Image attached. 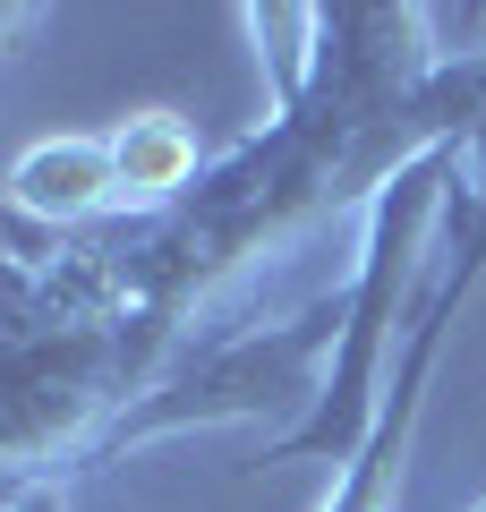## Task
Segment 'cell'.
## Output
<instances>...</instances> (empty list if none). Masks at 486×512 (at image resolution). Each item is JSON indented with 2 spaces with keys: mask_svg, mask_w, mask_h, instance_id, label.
<instances>
[{
  "mask_svg": "<svg viewBox=\"0 0 486 512\" xmlns=\"http://www.w3.org/2000/svg\"><path fill=\"white\" fill-rule=\"evenodd\" d=\"M9 205L43 231H77L103 205H120V171H111V137H43L9 163Z\"/></svg>",
  "mask_w": 486,
  "mask_h": 512,
  "instance_id": "obj_3",
  "label": "cell"
},
{
  "mask_svg": "<svg viewBox=\"0 0 486 512\" xmlns=\"http://www.w3.org/2000/svg\"><path fill=\"white\" fill-rule=\"evenodd\" d=\"M478 282H486V111H478V128L461 137V171H452L444 231H435V291L469 299Z\"/></svg>",
  "mask_w": 486,
  "mask_h": 512,
  "instance_id": "obj_5",
  "label": "cell"
},
{
  "mask_svg": "<svg viewBox=\"0 0 486 512\" xmlns=\"http://www.w3.org/2000/svg\"><path fill=\"white\" fill-rule=\"evenodd\" d=\"M248 35H256V60H265L273 111L299 103L307 77H316V9H248Z\"/></svg>",
  "mask_w": 486,
  "mask_h": 512,
  "instance_id": "obj_6",
  "label": "cell"
},
{
  "mask_svg": "<svg viewBox=\"0 0 486 512\" xmlns=\"http://www.w3.org/2000/svg\"><path fill=\"white\" fill-rule=\"evenodd\" d=\"M111 171H120V205L171 214L205 180V146H197V128L180 111H137V120L111 128Z\"/></svg>",
  "mask_w": 486,
  "mask_h": 512,
  "instance_id": "obj_4",
  "label": "cell"
},
{
  "mask_svg": "<svg viewBox=\"0 0 486 512\" xmlns=\"http://www.w3.org/2000/svg\"><path fill=\"white\" fill-rule=\"evenodd\" d=\"M486 111V52L444 60L427 9H316V77L239 154L205 163L171 214L52 256L60 282L111 316L137 393L162 350L231 274L299 239L333 205H376V188L427 146H461Z\"/></svg>",
  "mask_w": 486,
  "mask_h": 512,
  "instance_id": "obj_1",
  "label": "cell"
},
{
  "mask_svg": "<svg viewBox=\"0 0 486 512\" xmlns=\"http://www.w3.org/2000/svg\"><path fill=\"white\" fill-rule=\"evenodd\" d=\"M18 495H26V487H18V478H0V512H9V504H18Z\"/></svg>",
  "mask_w": 486,
  "mask_h": 512,
  "instance_id": "obj_8",
  "label": "cell"
},
{
  "mask_svg": "<svg viewBox=\"0 0 486 512\" xmlns=\"http://www.w3.org/2000/svg\"><path fill=\"white\" fill-rule=\"evenodd\" d=\"M478 512H486V504H478Z\"/></svg>",
  "mask_w": 486,
  "mask_h": 512,
  "instance_id": "obj_9",
  "label": "cell"
},
{
  "mask_svg": "<svg viewBox=\"0 0 486 512\" xmlns=\"http://www.w3.org/2000/svg\"><path fill=\"white\" fill-rule=\"evenodd\" d=\"M342 316L350 291H316L299 316H273V325H239L222 342L188 350L180 367H162L137 402L86 444V470L120 461L128 444H162L188 436V427H265V444L299 436L324 410V384H333V350H342Z\"/></svg>",
  "mask_w": 486,
  "mask_h": 512,
  "instance_id": "obj_2",
  "label": "cell"
},
{
  "mask_svg": "<svg viewBox=\"0 0 486 512\" xmlns=\"http://www.w3.org/2000/svg\"><path fill=\"white\" fill-rule=\"evenodd\" d=\"M9 512H77V504H69V478H60V470H52V478H35V487H26Z\"/></svg>",
  "mask_w": 486,
  "mask_h": 512,
  "instance_id": "obj_7",
  "label": "cell"
}]
</instances>
